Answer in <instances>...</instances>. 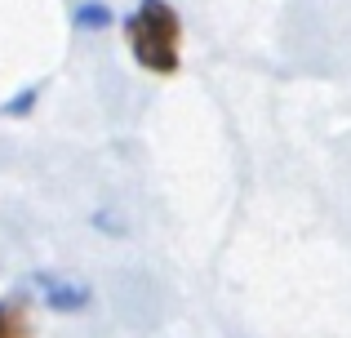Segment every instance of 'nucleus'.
I'll return each instance as SVG.
<instances>
[{
	"label": "nucleus",
	"mask_w": 351,
	"mask_h": 338,
	"mask_svg": "<svg viewBox=\"0 0 351 338\" xmlns=\"http://www.w3.org/2000/svg\"><path fill=\"white\" fill-rule=\"evenodd\" d=\"M129 53L143 71L173 76L182 62V18L169 0H138L134 14L125 18Z\"/></svg>",
	"instance_id": "nucleus-1"
},
{
	"label": "nucleus",
	"mask_w": 351,
	"mask_h": 338,
	"mask_svg": "<svg viewBox=\"0 0 351 338\" xmlns=\"http://www.w3.org/2000/svg\"><path fill=\"white\" fill-rule=\"evenodd\" d=\"M36 289H40V298H45L49 312H80V307L89 303V289L85 285L62 280V276H53V271H36Z\"/></svg>",
	"instance_id": "nucleus-2"
},
{
	"label": "nucleus",
	"mask_w": 351,
	"mask_h": 338,
	"mask_svg": "<svg viewBox=\"0 0 351 338\" xmlns=\"http://www.w3.org/2000/svg\"><path fill=\"white\" fill-rule=\"evenodd\" d=\"M0 338H32V321L18 303H0Z\"/></svg>",
	"instance_id": "nucleus-3"
},
{
	"label": "nucleus",
	"mask_w": 351,
	"mask_h": 338,
	"mask_svg": "<svg viewBox=\"0 0 351 338\" xmlns=\"http://www.w3.org/2000/svg\"><path fill=\"white\" fill-rule=\"evenodd\" d=\"M76 27H85V32H103L107 23H112V9L107 5H94V0H89V5H76Z\"/></svg>",
	"instance_id": "nucleus-4"
},
{
	"label": "nucleus",
	"mask_w": 351,
	"mask_h": 338,
	"mask_svg": "<svg viewBox=\"0 0 351 338\" xmlns=\"http://www.w3.org/2000/svg\"><path fill=\"white\" fill-rule=\"evenodd\" d=\"M32 107H36V89H23V94H14V103H5L0 112L5 116H27Z\"/></svg>",
	"instance_id": "nucleus-5"
}]
</instances>
